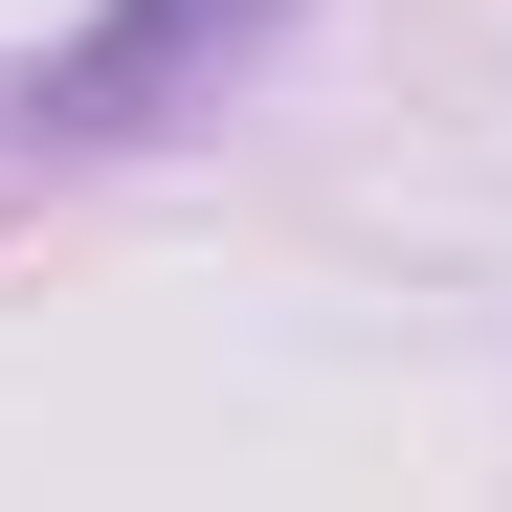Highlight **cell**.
Instances as JSON below:
<instances>
[{
	"mask_svg": "<svg viewBox=\"0 0 512 512\" xmlns=\"http://www.w3.org/2000/svg\"><path fill=\"white\" fill-rule=\"evenodd\" d=\"M245 23H268V0H112V23L45 67V112H67V134H112V112H156V90H201Z\"/></svg>",
	"mask_w": 512,
	"mask_h": 512,
	"instance_id": "6da1fadb",
	"label": "cell"
}]
</instances>
